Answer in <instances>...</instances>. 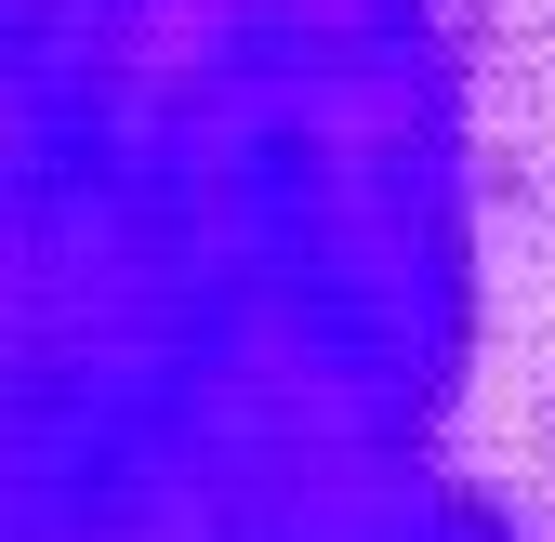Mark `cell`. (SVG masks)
<instances>
[{
    "instance_id": "1",
    "label": "cell",
    "mask_w": 555,
    "mask_h": 542,
    "mask_svg": "<svg viewBox=\"0 0 555 542\" xmlns=\"http://www.w3.org/2000/svg\"><path fill=\"white\" fill-rule=\"evenodd\" d=\"M0 542H555V0H0Z\"/></svg>"
}]
</instances>
